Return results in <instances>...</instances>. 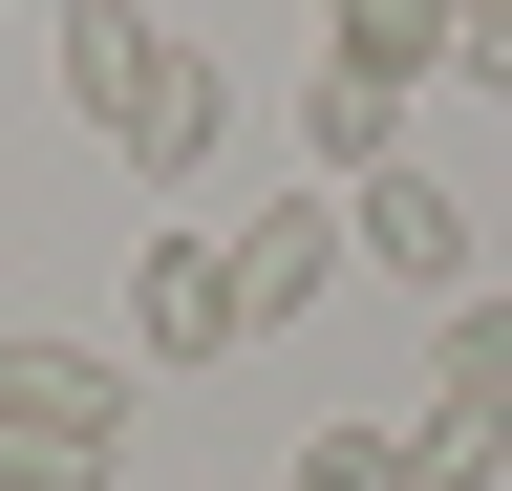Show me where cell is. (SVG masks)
Wrapping results in <instances>:
<instances>
[{
    "mask_svg": "<svg viewBox=\"0 0 512 491\" xmlns=\"http://www.w3.org/2000/svg\"><path fill=\"white\" fill-rule=\"evenodd\" d=\"M64 107L128 150V193H192V171L235 150V86H214V43H171L150 0H64Z\"/></svg>",
    "mask_w": 512,
    "mask_h": 491,
    "instance_id": "obj_1",
    "label": "cell"
},
{
    "mask_svg": "<svg viewBox=\"0 0 512 491\" xmlns=\"http://www.w3.org/2000/svg\"><path fill=\"white\" fill-rule=\"evenodd\" d=\"M107 470H128V363L0 342V491H107Z\"/></svg>",
    "mask_w": 512,
    "mask_h": 491,
    "instance_id": "obj_2",
    "label": "cell"
},
{
    "mask_svg": "<svg viewBox=\"0 0 512 491\" xmlns=\"http://www.w3.org/2000/svg\"><path fill=\"white\" fill-rule=\"evenodd\" d=\"M363 257H384V278H406V299H427V321H448V299H470V278H491V257H470V193H448V171H363Z\"/></svg>",
    "mask_w": 512,
    "mask_h": 491,
    "instance_id": "obj_3",
    "label": "cell"
},
{
    "mask_svg": "<svg viewBox=\"0 0 512 491\" xmlns=\"http://www.w3.org/2000/svg\"><path fill=\"white\" fill-rule=\"evenodd\" d=\"M128 342H150V363H235V235H150V278H128Z\"/></svg>",
    "mask_w": 512,
    "mask_h": 491,
    "instance_id": "obj_4",
    "label": "cell"
},
{
    "mask_svg": "<svg viewBox=\"0 0 512 491\" xmlns=\"http://www.w3.org/2000/svg\"><path fill=\"white\" fill-rule=\"evenodd\" d=\"M320 278H342V193H278V214H235V342H278Z\"/></svg>",
    "mask_w": 512,
    "mask_h": 491,
    "instance_id": "obj_5",
    "label": "cell"
},
{
    "mask_svg": "<svg viewBox=\"0 0 512 491\" xmlns=\"http://www.w3.org/2000/svg\"><path fill=\"white\" fill-rule=\"evenodd\" d=\"M448 65V22H427V0H320V86H384V107H406Z\"/></svg>",
    "mask_w": 512,
    "mask_h": 491,
    "instance_id": "obj_6",
    "label": "cell"
},
{
    "mask_svg": "<svg viewBox=\"0 0 512 491\" xmlns=\"http://www.w3.org/2000/svg\"><path fill=\"white\" fill-rule=\"evenodd\" d=\"M406 491H512V406L491 385H427L406 406Z\"/></svg>",
    "mask_w": 512,
    "mask_h": 491,
    "instance_id": "obj_7",
    "label": "cell"
},
{
    "mask_svg": "<svg viewBox=\"0 0 512 491\" xmlns=\"http://www.w3.org/2000/svg\"><path fill=\"white\" fill-rule=\"evenodd\" d=\"M427 385H491V406H512V278H470V299L427 321Z\"/></svg>",
    "mask_w": 512,
    "mask_h": 491,
    "instance_id": "obj_8",
    "label": "cell"
},
{
    "mask_svg": "<svg viewBox=\"0 0 512 491\" xmlns=\"http://www.w3.org/2000/svg\"><path fill=\"white\" fill-rule=\"evenodd\" d=\"M278 491H406V427H320V449H299Z\"/></svg>",
    "mask_w": 512,
    "mask_h": 491,
    "instance_id": "obj_9",
    "label": "cell"
},
{
    "mask_svg": "<svg viewBox=\"0 0 512 491\" xmlns=\"http://www.w3.org/2000/svg\"><path fill=\"white\" fill-rule=\"evenodd\" d=\"M448 86H512V0H491V22H448Z\"/></svg>",
    "mask_w": 512,
    "mask_h": 491,
    "instance_id": "obj_10",
    "label": "cell"
},
{
    "mask_svg": "<svg viewBox=\"0 0 512 491\" xmlns=\"http://www.w3.org/2000/svg\"><path fill=\"white\" fill-rule=\"evenodd\" d=\"M427 22H491V0H427Z\"/></svg>",
    "mask_w": 512,
    "mask_h": 491,
    "instance_id": "obj_11",
    "label": "cell"
},
{
    "mask_svg": "<svg viewBox=\"0 0 512 491\" xmlns=\"http://www.w3.org/2000/svg\"><path fill=\"white\" fill-rule=\"evenodd\" d=\"M0 22H22V0H0Z\"/></svg>",
    "mask_w": 512,
    "mask_h": 491,
    "instance_id": "obj_12",
    "label": "cell"
}]
</instances>
